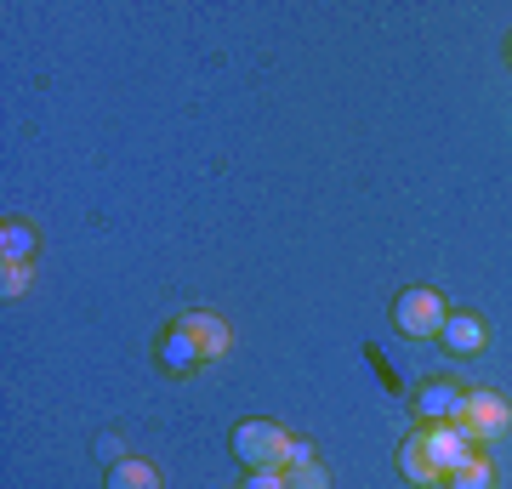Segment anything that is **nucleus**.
I'll return each instance as SVG.
<instances>
[{
	"mask_svg": "<svg viewBox=\"0 0 512 489\" xmlns=\"http://www.w3.org/2000/svg\"><path fill=\"white\" fill-rule=\"evenodd\" d=\"M285 450H291V433H285L279 421H239V427H234L239 467H251V472H285Z\"/></svg>",
	"mask_w": 512,
	"mask_h": 489,
	"instance_id": "1",
	"label": "nucleus"
},
{
	"mask_svg": "<svg viewBox=\"0 0 512 489\" xmlns=\"http://www.w3.org/2000/svg\"><path fill=\"white\" fill-rule=\"evenodd\" d=\"M444 319H450V302H444L433 285H410V290H399V302H393V325H399V336H410V342L439 336Z\"/></svg>",
	"mask_w": 512,
	"mask_h": 489,
	"instance_id": "2",
	"label": "nucleus"
},
{
	"mask_svg": "<svg viewBox=\"0 0 512 489\" xmlns=\"http://www.w3.org/2000/svg\"><path fill=\"white\" fill-rule=\"evenodd\" d=\"M456 427L473 438V444H495V438L512 427V404L501 399V393H467V404H461Z\"/></svg>",
	"mask_w": 512,
	"mask_h": 489,
	"instance_id": "3",
	"label": "nucleus"
},
{
	"mask_svg": "<svg viewBox=\"0 0 512 489\" xmlns=\"http://www.w3.org/2000/svg\"><path fill=\"white\" fill-rule=\"evenodd\" d=\"M421 438H427V455H433V467H439V478H450V472H461L467 461H473V438L461 433L456 421H433V427H421Z\"/></svg>",
	"mask_w": 512,
	"mask_h": 489,
	"instance_id": "4",
	"label": "nucleus"
},
{
	"mask_svg": "<svg viewBox=\"0 0 512 489\" xmlns=\"http://www.w3.org/2000/svg\"><path fill=\"white\" fill-rule=\"evenodd\" d=\"M154 353H160V370H165V376H194V370L205 364L200 342H194V336H188V330L177 325V319H171V325L160 330V342H154Z\"/></svg>",
	"mask_w": 512,
	"mask_h": 489,
	"instance_id": "5",
	"label": "nucleus"
},
{
	"mask_svg": "<svg viewBox=\"0 0 512 489\" xmlns=\"http://www.w3.org/2000/svg\"><path fill=\"white\" fill-rule=\"evenodd\" d=\"M177 325H183L188 336H194V342H200L205 364H217L222 353L234 347V330L222 325V319H217V313H211V308H183V313H177Z\"/></svg>",
	"mask_w": 512,
	"mask_h": 489,
	"instance_id": "6",
	"label": "nucleus"
},
{
	"mask_svg": "<svg viewBox=\"0 0 512 489\" xmlns=\"http://www.w3.org/2000/svg\"><path fill=\"white\" fill-rule=\"evenodd\" d=\"M461 404H467V387H456V381H421L416 416H421V427H433V421H456Z\"/></svg>",
	"mask_w": 512,
	"mask_h": 489,
	"instance_id": "7",
	"label": "nucleus"
},
{
	"mask_svg": "<svg viewBox=\"0 0 512 489\" xmlns=\"http://www.w3.org/2000/svg\"><path fill=\"white\" fill-rule=\"evenodd\" d=\"M439 336H444V347H450L456 359H478V353L490 347V325H484L478 313H450Z\"/></svg>",
	"mask_w": 512,
	"mask_h": 489,
	"instance_id": "8",
	"label": "nucleus"
},
{
	"mask_svg": "<svg viewBox=\"0 0 512 489\" xmlns=\"http://www.w3.org/2000/svg\"><path fill=\"white\" fill-rule=\"evenodd\" d=\"M399 472L410 478V484H439V467H433V455H427V438H421V427L399 444Z\"/></svg>",
	"mask_w": 512,
	"mask_h": 489,
	"instance_id": "9",
	"label": "nucleus"
},
{
	"mask_svg": "<svg viewBox=\"0 0 512 489\" xmlns=\"http://www.w3.org/2000/svg\"><path fill=\"white\" fill-rule=\"evenodd\" d=\"M103 489H165V478H160L154 461L126 455V461H114V467H109V484H103Z\"/></svg>",
	"mask_w": 512,
	"mask_h": 489,
	"instance_id": "10",
	"label": "nucleus"
},
{
	"mask_svg": "<svg viewBox=\"0 0 512 489\" xmlns=\"http://www.w3.org/2000/svg\"><path fill=\"white\" fill-rule=\"evenodd\" d=\"M35 228H29V222H18V217H6L0 222V262H29V256H35Z\"/></svg>",
	"mask_w": 512,
	"mask_h": 489,
	"instance_id": "11",
	"label": "nucleus"
},
{
	"mask_svg": "<svg viewBox=\"0 0 512 489\" xmlns=\"http://www.w3.org/2000/svg\"><path fill=\"white\" fill-rule=\"evenodd\" d=\"M444 484H450V489H495V467L484 461V455H473V461H467L461 472H450Z\"/></svg>",
	"mask_w": 512,
	"mask_h": 489,
	"instance_id": "12",
	"label": "nucleus"
},
{
	"mask_svg": "<svg viewBox=\"0 0 512 489\" xmlns=\"http://www.w3.org/2000/svg\"><path fill=\"white\" fill-rule=\"evenodd\" d=\"M23 290H29V262H6V268H0V296L12 302Z\"/></svg>",
	"mask_w": 512,
	"mask_h": 489,
	"instance_id": "13",
	"label": "nucleus"
},
{
	"mask_svg": "<svg viewBox=\"0 0 512 489\" xmlns=\"http://www.w3.org/2000/svg\"><path fill=\"white\" fill-rule=\"evenodd\" d=\"M285 484L291 489H330V472L313 461V467H296V472H285Z\"/></svg>",
	"mask_w": 512,
	"mask_h": 489,
	"instance_id": "14",
	"label": "nucleus"
},
{
	"mask_svg": "<svg viewBox=\"0 0 512 489\" xmlns=\"http://www.w3.org/2000/svg\"><path fill=\"white\" fill-rule=\"evenodd\" d=\"M313 461H319V450H313V438H291V450H285V472L313 467Z\"/></svg>",
	"mask_w": 512,
	"mask_h": 489,
	"instance_id": "15",
	"label": "nucleus"
},
{
	"mask_svg": "<svg viewBox=\"0 0 512 489\" xmlns=\"http://www.w3.org/2000/svg\"><path fill=\"white\" fill-rule=\"evenodd\" d=\"M245 489H291V484H285V472H251Z\"/></svg>",
	"mask_w": 512,
	"mask_h": 489,
	"instance_id": "16",
	"label": "nucleus"
}]
</instances>
